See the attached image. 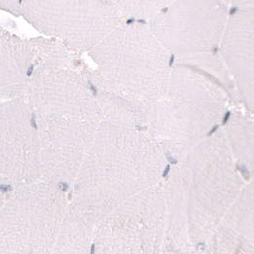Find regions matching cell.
<instances>
[{"mask_svg":"<svg viewBox=\"0 0 254 254\" xmlns=\"http://www.w3.org/2000/svg\"><path fill=\"white\" fill-rule=\"evenodd\" d=\"M90 84H91V83H90ZM91 89H92V91H93L94 95H96V94H97V89H96V88H95V87H94L92 84H91Z\"/></svg>","mask_w":254,"mask_h":254,"instance_id":"14","label":"cell"},{"mask_svg":"<svg viewBox=\"0 0 254 254\" xmlns=\"http://www.w3.org/2000/svg\"><path fill=\"white\" fill-rule=\"evenodd\" d=\"M20 2L21 0H0V8L13 13H20Z\"/></svg>","mask_w":254,"mask_h":254,"instance_id":"7","label":"cell"},{"mask_svg":"<svg viewBox=\"0 0 254 254\" xmlns=\"http://www.w3.org/2000/svg\"><path fill=\"white\" fill-rule=\"evenodd\" d=\"M169 170H170V165H167L166 167H165V170H164V173H163V177L165 178L166 176H167V174L169 173Z\"/></svg>","mask_w":254,"mask_h":254,"instance_id":"10","label":"cell"},{"mask_svg":"<svg viewBox=\"0 0 254 254\" xmlns=\"http://www.w3.org/2000/svg\"><path fill=\"white\" fill-rule=\"evenodd\" d=\"M20 13L41 32L76 47L96 46L123 19L109 0H21Z\"/></svg>","mask_w":254,"mask_h":254,"instance_id":"1","label":"cell"},{"mask_svg":"<svg viewBox=\"0 0 254 254\" xmlns=\"http://www.w3.org/2000/svg\"><path fill=\"white\" fill-rule=\"evenodd\" d=\"M168 161H169L171 164H177V160L173 159L172 157H171V158H170V157H168Z\"/></svg>","mask_w":254,"mask_h":254,"instance_id":"12","label":"cell"},{"mask_svg":"<svg viewBox=\"0 0 254 254\" xmlns=\"http://www.w3.org/2000/svg\"><path fill=\"white\" fill-rule=\"evenodd\" d=\"M1 181H2V179H0V208L2 207L3 203L6 201L8 195H9V193H10V192H8V191H6L4 190V187H3L2 183H1Z\"/></svg>","mask_w":254,"mask_h":254,"instance_id":"8","label":"cell"},{"mask_svg":"<svg viewBox=\"0 0 254 254\" xmlns=\"http://www.w3.org/2000/svg\"><path fill=\"white\" fill-rule=\"evenodd\" d=\"M175 0H118L117 7L124 19L148 21Z\"/></svg>","mask_w":254,"mask_h":254,"instance_id":"5","label":"cell"},{"mask_svg":"<svg viewBox=\"0 0 254 254\" xmlns=\"http://www.w3.org/2000/svg\"><path fill=\"white\" fill-rule=\"evenodd\" d=\"M94 249H95V245L93 244V245H92V251H91V254H94Z\"/></svg>","mask_w":254,"mask_h":254,"instance_id":"15","label":"cell"},{"mask_svg":"<svg viewBox=\"0 0 254 254\" xmlns=\"http://www.w3.org/2000/svg\"><path fill=\"white\" fill-rule=\"evenodd\" d=\"M109 1L113 2V3H115V4H117V2H118V0H109Z\"/></svg>","mask_w":254,"mask_h":254,"instance_id":"16","label":"cell"},{"mask_svg":"<svg viewBox=\"0 0 254 254\" xmlns=\"http://www.w3.org/2000/svg\"><path fill=\"white\" fill-rule=\"evenodd\" d=\"M17 99L0 102V179H28L33 169V133L38 130L35 115Z\"/></svg>","mask_w":254,"mask_h":254,"instance_id":"3","label":"cell"},{"mask_svg":"<svg viewBox=\"0 0 254 254\" xmlns=\"http://www.w3.org/2000/svg\"><path fill=\"white\" fill-rule=\"evenodd\" d=\"M218 126H215V127H213L212 128V130L209 132V135H212L214 132H216L217 130H218Z\"/></svg>","mask_w":254,"mask_h":254,"instance_id":"13","label":"cell"},{"mask_svg":"<svg viewBox=\"0 0 254 254\" xmlns=\"http://www.w3.org/2000/svg\"><path fill=\"white\" fill-rule=\"evenodd\" d=\"M229 117H230V112H227V114L225 115L224 117V120H223V124H227V122L229 120Z\"/></svg>","mask_w":254,"mask_h":254,"instance_id":"11","label":"cell"},{"mask_svg":"<svg viewBox=\"0 0 254 254\" xmlns=\"http://www.w3.org/2000/svg\"><path fill=\"white\" fill-rule=\"evenodd\" d=\"M229 13L221 0H175L147 23L160 43L169 49H209L216 55Z\"/></svg>","mask_w":254,"mask_h":254,"instance_id":"2","label":"cell"},{"mask_svg":"<svg viewBox=\"0 0 254 254\" xmlns=\"http://www.w3.org/2000/svg\"><path fill=\"white\" fill-rule=\"evenodd\" d=\"M229 9L232 8H254V0H221Z\"/></svg>","mask_w":254,"mask_h":254,"instance_id":"6","label":"cell"},{"mask_svg":"<svg viewBox=\"0 0 254 254\" xmlns=\"http://www.w3.org/2000/svg\"><path fill=\"white\" fill-rule=\"evenodd\" d=\"M239 169H240L242 174H244L245 178L248 180V179H249V171L247 170V168H246L245 166H240V167H239Z\"/></svg>","mask_w":254,"mask_h":254,"instance_id":"9","label":"cell"},{"mask_svg":"<svg viewBox=\"0 0 254 254\" xmlns=\"http://www.w3.org/2000/svg\"><path fill=\"white\" fill-rule=\"evenodd\" d=\"M36 46L0 30V95L15 97L33 75Z\"/></svg>","mask_w":254,"mask_h":254,"instance_id":"4","label":"cell"}]
</instances>
